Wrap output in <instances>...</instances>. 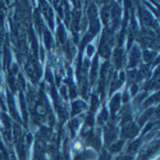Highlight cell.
Returning <instances> with one entry per match:
<instances>
[{"instance_id": "1", "label": "cell", "mask_w": 160, "mask_h": 160, "mask_svg": "<svg viewBox=\"0 0 160 160\" xmlns=\"http://www.w3.org/2000/svg\"><path fill=\"white\" fill-rule=\"evenodd\" d=\"M138 133V127L133 123H128L122 129V136L124 138H133Z\"/></svg>"}, {"instance_id": "2", "label": "cell", "mask_w": 160, "mask_h": 160, "mask_svg": "<svg viewBox=\"0 0 160 160\" xmlns=\"http://www.w3.org/2000/svg\"><path fill=\"white\" fill-rule=\"evenodd\" d=\"M140 58H141V54L138 52V49L133 48L131 50V54H129V67H135L138 63Z\"/></svg>"}, {"instance_id": "3", "label": "cell", "mask_w": 160, "mask_h": 160, "mask_svg": "<svg viewBox=\"0 0 160 160\" xmlns=\"http://www.w3.org/2000/svg\"><path fill=\"white\" fill-rule=\"evenodd\" d=\"M115 136H117V131L114 129L113 126H110V128H108V129H106V132H105V141H106V143H108V145L112 143L114 141Z\"/></svg>"}, {"instance_id": "4", "label": "cell", "mask_w": 160, "mask_h": 160, "mask_svg": "<svg viewBox=\"0 0 160 160\" xmlns=\"http://www.w3.org/2000/svg\"><path fill=\"white\" fill-rule=\"evenodd\" d=\"M73 115H76V114H78V113H81L82 110H85L87 106H86V104L83 102V101H74L73 102Z\"/></svg>"}, {"instance_id": "5", "label": "cell", "mask_w": 160, "mask_h": 160, "mask_svg": "<svg viewBox=\"0 0 160 160\" xmlns=\"http://www.w3.org/2000/svg\"><path fill=\"white\" fill-rule=\"evenodd\" d=\"M121 99H122V96L118 94V95H115V96L110 100V109H112L113 112H115V110L119 109V105H121Z\"/></svg>"}, {"instance_id": "6", "label": "cell", "mask_w": 160, "mask_h": 160, "mask_svg": "<svg viewBox=\"0 0 160 160\" xmlns=\"http://www.w3.org/2000/svg\"><path fill=\"white\" fill-rule=\"evenodd\" d=\"M114 60H115V65H117V67H119V65L122 64V60H123V52H122L121 49L115 50V52H114Z\"/></svg>"}, {"instance_id": "7", "label": "cell", "mask_w": 160, "mask_h": 160, "mask_svg": "<svg viewBox=\"0 0 160 160\" xmlns=\"http://www.w3.org/2000/svg\"><path fill=\"white\" fill-rule=\"evenodd\" d=\"M140 145H141V140H137V141H135V142L129 143V148H128V152L133 154V152L138 151V149H140Z\"/></svg>"}, {"instance_id": "8", "label": "cell", "mask_w": 160, "mask_h": 160, "mask_svg": "<svg viewBox=\"0 0 160 160\" xmlns=\"http://www.w3.org/2000/svg\"><path fill=\"white\" fill-rule=\"evenodd\" d=\"M122 145H123V141H118L117 143H114V145H112L110 146V152H118L119 150L122 149Z\"/></svg>"}, {"instance_id": "9", "label": "cell", "mask_w": 160, "mask_h": 160, "mask_svg": "<svg viewBox=\"0 0 160 160\" xmlns=\"http://www.w3.org/2000/svg\"><path fill=\"white\" fill-rule=\"evenodd\" d=\"M154 57H155V54H154V52H149V51H146L145 54H143V58H145V60H146V62H149V63L152 60V58H154Z\"/></svg>"}, {"instance_id": "10", "label": "cell", "mask_w": 160, "mask_h": 160, "mask_svg": "<svg viewBox=\"0 0 160 160\" xmlns=\"http://www.w3.org/2000/svg\"><path fill=\"white\" fill-rule=\"evenodd\" d=\"M45 41H46V46L48 48H51V42L52 41H51V36L49 35V32L45 33Z\"/></svg>"}, {"instance_id": "11", "label": "cell", "mask_w": 160, "mask_h": 160, "mask_svg": "<svg viewBox=\"0 0 160 160\" xmlns=\"http://www.w3.org/2000/svg\"><path fill=\"white\" fill-rule=\"evenodd\" d=\"M99 160H110V155L108 152H102L99 158Z\"/></svg>"}, {"instance_id": "12", "label": "cell", "mask_w": 160, "mask_h": 160, "mask_svg": "<svg viewBox=\"0 0 160 160\" xmlns=\"http://www.w3.org/2000/svg\"><path fill=\"white\" fill-rule=\"evenodd\" d=\"M94 50H95V49H94V46L90 45V46L87 48V55H88V57H91V55H92V52H94Z\"/></svg>"}, {"instance_id": "13", "label": "cell", "mask_w": 160, "mask_h": 160, "mask_svg": "<svg viewBox=\"0 0 160 160\" xmlns=\"http://www.w3.org/2000/svg\"><path fill=\"white\" fill-rule=\"evenodd\" d=\"M0 82H2V78H0Z\"/></svg>"}]
</instances>
